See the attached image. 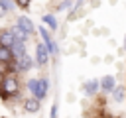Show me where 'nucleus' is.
<instances>
[{"label":"nucleus","instance_id":"14","mask_svg":"<svg viewBox=\"0 0 126 118\" xmlns=\"http://www.w3.org/2000/svg\"><path fill=\"white\" fill-rule=\"evenodd\" d=\"M43 24H47L51 30H55L57 28V22H55V18L51 16V14H47V16H43Z\"/></svg>","mask_w":126,"mask_h":118},{"label":"nucleus","instance_id":"6","mask_svg":"<svg viewBox=\"0 0 126 118\" xmlns=\"http://www.w3.org/2000/svg\"><path fill=\"white\" fill-rule=\"evenodd\" d=\"M10 49H12V53H14L16 57H22V55L26 53V41H20V39H14V43L10 45Z\"/></svg>","mask_w":126,"mask_h":118},{"label":"nucleus","instance_id":"5","mask_svg":"<svg viewBox=\"0 0 126 118\" xmlns=\"http://www.w3.org/2000/svg\"><path fill=\"white\" fill-rule=\"evenodd\" d=\"M16 26H18V28H22L24 31H28V33H32V31H33V24H32V20H30V18H26V16H20V18L16 20Z\"/></svg>","mask_w":126,"mask_h":118},{"label":"nucleus","instance_id":"11","mask_svg":"<svg viewBox=\"0 0 126 118\" xmlns=\"http://www.w3.org/2000/svg\"><path fill=\"white\" fill-rule=\"evenodd\" d=\"M24 106H26V110L28 112H37L39 110V100L33 96V98H28L26 102H24Z\"/></svg>","mask_w":126,"mask_h":118},{"label":"nucleus","instance_id":"8","mask_svg":"<svg viewBox=\"0 0 126 118\" xmlns=\"http://www.w3.org/2000/svg\"><path fill=\"white\" fill-rule=\"evenodd\" d=\"M14 33H12V30H4L2 33H0V45H6V47H10L12 43H14Z\"/></svg>","mask_w":126,"mask_h":118},{"label":"nucleus","instance_id":"1","mask_svg":"<svg viewBox=\"0 0 126 118\" xmlns=\"http://www.w3.org/2000/svg\"><path fill=\"white\" fill-rule=\"evenodd\" d=\"M18 88H20V85H18V79L16 77H4L2 79V85H0V96L6 100V98H10V96H16L18 94Z\"/></svg>","mask_w":126,"mask_h":118},{"label":"nucleus","instance_id":"4","mask_svg":"<svg viewBox=\"0 0 126 118\" xmlns=\"http://www.w3.org/2000/svg\"><path fill=\"white\" fill-rule=\"evenodd\" d=\"M47 57H49V51H47L45 43H37V49H35V59H37V65H45V63H47Z\"/></svg>","mask_w":126,"mask_h":118},{"label":"nucleus","instance_id":"2","mask_svg":"<svg viewBox=\"0 0 126 118\" xmlns=\"http://www.w3.org/2000/svg\"><path fill=\"white\" fill-rule=\"evenodd\" d=\"M28 88H30V92L39 100V98H43V96L47 94V90H49V81H47V79H32V81L28 83Z\"/></svg>","mask_w":126,"mask_h":118},{"label":"nucleus","instance_id":"17","mask_svg":"<svg viewBox=\"0 0 126 118\" xmlns=\"http://www.w3.org/2000/svg\"><path fill=\"white\" fill-rule=\"evenodd\" d=\"M18 2V6H22V8H28L30 6V0H16Z\"/></svg>","mask_w":126,"mask_h":118},{"label":"nucleus","instance_id":"19","mask_svg":"<svg viewBox=\"0 0 126 118\" xmlns=\"http://www.w3.org/2000/svg\"><path fill=\"white\" fill-rule=\"evenodd\" d=\"M69 4H71V2H63V4H61V10H67V8H69Z\"/></svg>","mask_w":126,"mask_h":118},{"label":"nucleus","instance_id":"20","mask_svg":"<svg viewBox=\"0 0 126 118\" xmlns=\"http://www.w3.org/2000/svg\"><path fill=\"white\" fill-rule=\"evenodd\" d=\"M2 16H4V10H2V8H0V18H2Z\"/></svg>","mask_w":126,"mask_h":118},{"label":"nucleus","instance_id":"21","mask_svg":"<svg viewBox=\"0 0 126 118\" xmlns=\"http://www.w3.org/2000/svg\"><path fill=\"white\" fill-rule=\"evenodd\" d=\"M2 79H4V75H2V73H0V85H2Z\"/></svg>","mask_w":126,"mask_h":118},{"label":"nucleus","instance_id":"18","mask_svg":"<svg viewBox=\"0 0 126 118\" xmlns=\"http://www.w3.org/2000/svg\"><path fill=\"white\" fill-rule=\"evenodd\" d=\"M51 118H57V104H53L51 108Z\"/></svg>","mask_w":126,"mask_h":118},{"label":"nucleus","instance_id":"22","mask_svg":"<svg viewBox=\"0 0 126 118\" xmlns=\"http://www.w3.org/2000/svg\"><path fill=\"white\" fill-rule=\"evenodd\" d=\"M124 45H126V39H124Z\"/></svg>","mask_w":126,"mask_h":118},{"label":"nucleus","instance_id":"7","mask_svg":"<svg viewBox=\"0 0 126 118\" xmlns=\"http://www.w3.org/2000/svg\"><path fill=\"white\" fill-rule=\"evenodd\" d=\"M98 87H100L104 92H112V88L116 87V81H114V77H110V75H108V77H104V79L98 83Z\"/></svg>","mask_w":126,"mask_h":118},{"label":"nucleus","instance_id":"10","mask_svg":"<svg viewBox=\"0 0 126 118\" xmlns=\"http://www.w3.org/2000/svg\"><path fill=\"white\" fill-rule=\"evenodd\" d=\"M96 90H98V81H96V79H91V81L85 83V92H87L89 96H93Z\"/></svg>","mask_w":126,"mask_h":118},{"label":"nucleus","instance_id":"15","mask_svg":"<svg viewBox=\"0 0 126 118\" xmlns=\"http://www.w3.org/2000/svg\"><path fill=\"white\" fill-rule=\"evenodd\" d=\"M0 8L6 12V10H12V2L10 0H0Z\"/></svg>","mask_w":126,"mask_h":118},{"label":"nucleus","instance_id":"3","mask_svg":"<svg viewBox=\"0 0 126 118\" xmlns=\"http://www.w3.org/2000/svg\"><path fill=\"white\" fill-rule=\"evenodd\" d=\"M32 65H33L32 57L24 53L22 57H16V65H14V69H16V71H28V69H30Z\"/></svg>","mask_w":126,"mask_h":118},{"label":"nucleus","instance_id":"12","mask_svg":"<svg viewBox=\"0 0 126 118\" xmlns=\"http://www.w3.org/2000/svg\"><path fill=\"white\" fill-rule=\"evenodd\" d=\"M12 33H14V37H16V39H20V41H28V35H30L28 31H24V30H22V28H18V26H16V28H12Z\"/></svg>","mask_w":126,"mask_h":118},{"label":"nucleus","instance_id":"16","mask_svg":"<svg viewBox=\"0 0 126 118\" xmlns=\"http://www.w3.org/2000/svg\"><path fill=\"white\" fill-rule=\"evenodd\" d=\"M39 33H41V37H43V41H47V39H51V37H49V33H47V30H45V28H39Z\"/></svg>","mask_w":126,"mask_h":118},{"label":"nucleus","instance_id":"9","mask_svg":"<svg viewBox=\"0 0 126 118\" xmlns=\"http://www.w3.org/2000/svg\"><path fill=\"white\" fill-rule=\"evenodd\" d=\"M0 61H2V63H12V61H14V53H12L10 47L0 45Z\"/></svg>","mask_w":126,"mask_h":118},{"label":"nucleus","instance_id":"13","mask_svg":"<svg viewBox=\"0 0 126 118\" xmlns=\"http://www.w3.org/2000/svg\"><path fill=\"white\" fill-rule=\"evenodd\" d=\"M112 96H114V100L120 102V100L124 98V88H122V87H114V88H112Z\"/></svg>","mask_w":126,"mask_h":118}]
</instances>
